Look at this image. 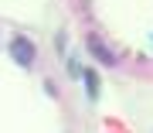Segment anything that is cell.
<instances>
[{
    "mask_svg": "<svg viewBox=\"0 0 153 133\" xmlns=\"http://www.w3.org/2000/svg\"><path fill=\"white\" fill-rule=\"evenodd\" d=\"M10 55H14V61L21 68H31L34 58H38V51H34V41L31 38H14L10 41Z\"/></svg>",
    "mask_w": 153,
    "mask_h": 133,
    "instance_id": "cell-1",
    "label": "cell"
},
{
    "mask_svg": "<svg viewBox=\"0 0 153 133\" xmlns=\"http://www.w3.org/2000/svg\"><path fill=\"white\" fill-rule=\"evenodd\" d=\"M88 51H92V55L102 61V65H116V55H112V51L105 48V44L99 41V38H88Z\"/></svg>",
    "mask_w": 153,
    "mask_h": 133,
    "instance_id": "cell-2",
    "label": "cell"
},
{
    "mask_svg": "<svg viewBox=\"0 0 153 133\" xmlns=\"http://www.w3.org/2000/svg\"><path fill=\"white\" fill-rule=\"evenodd\" d=\"M82 78H85V89H88V99H99V75H95V68H85Z\"/></svg>",
    "mask_w": 153,
    "mask_h": 133,
    "instance_id": "cell-3",
    "label": "cell"
}]
</instances>
